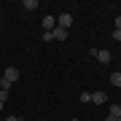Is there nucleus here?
<instances>
[{
  "label": "nucleus",
  "instance_id": "obj_4",
  "mask_svg": "<svg viewBox=\"0 0 121 121\" xmlns=\"http://www.w3.org/2000/svg\"><path fill=\"white\" fill-rule=\"evenodd\" d=\"M105 99H108L105 91H91V102H94V105H105Z\"/></svg>",
  "mask_w": 121,
  "mask_h": 121
},
{
  "label": "nucleus",
  "instance_id": "obj_19",
  "mask_svg": "<svg viewBox=\"0 0 121 121\" xmlns=\"http://www.w3.org/2000/svg\"><path fill=\"white\" fill-rule=\"evenodd\" d=\"M118 121H121V118H118Z\"/></svg>",
  "mask_w": 121,
  "mask_h": 121
},
{
  "label": "nucleus",
  "instance_id": "obj_18",
  "mask_svg": "<svg viewBox=\"0 0 121 121\" xmlns=\"http://www.w3.org/2000/svg\"><path fill=\"white\" fill-rule=\"evenodd\" d=\"M19 121H22V118H19Z\"/></svg>",
  "mask_w": 121,
  "mask_h": 121
},
{
  "label": "nucleus",
  "instance_id": "obj_9",
  "mask_svg": "<svg viewBox=\"0 0 121 121\" xmlns=\"http://www.w3.org/2000/svg\"><path fill=\"white\" fill-rule=\"evenodd\" d=\"M110 83H113L116 89H121V73H113V75H110Z\"/></svg>",
  "mask_w": 121,
  "mask_h": 121
},
{
  "label": "nucleus",
  "instance_id": "obj_17",
  "mask_svg": "<svg viewBox=\"0 0 121 121\" xmlns=\"http://www.w3.org/2000/svg\"><path fill=\"white\" fill-rule=\"evenodd\" d=\"M118 94H121V89H118Z\"/></svg>",
  "mask_w": 121,
  "mask_h": 121
},
{
  "label": "nucleus",
  "instance_id": "obj_16",
  "mask_svg": "<svg viewBox=\"0 0 121 121\" xmlns=\"http://www.w3.org/2000/svg\"><path fill=\"white\" fill-rule=\"evenodd\" d=\"M3 105H5V102H0V110H3Z\"/></svg>",
  "mask_w": 121,
  "mask_h": 121
},
{
  "label": "nucleus",
  "instance_id": "obj_10",
  "mask_svg": "<svg viewBox=\"0 0 121 121\" xmlns=\"http://www.w3.org/2000/svg\"><path fill=\"white\" fill-rule=\"evenodd\" d=\"M11 86H13V83H11V81H5V78H0V91H8Z\"/></svg>",
  "mask_w": 121,
  "mask_h": 121
},
{
  "label": "nucleus",
  "instance_id": "obj_1",
  "mask_svg": "<svg viewBox=\"0 0 121 121\" xmlns=\"http://www.w3.org/2000/svg\"><path fill=\"white\" fill-rule=\"evenodd\" d=\"M89 54L94 56V59H99V62H102V65H108V62L113 59V54H110V51H105V48H91Z\"/></svg>",
  "mask_w": 121,
  "mask_h": 121
},
{
  "label": "nucleus",
  "instance_id": "obj_14",
  "mask_svg": "<svg viewBox=\"0 0 121 121\" xmlns=\"http://www.w3.org/2000/svg\"><path fill=\"white\" fill-rule=\"evenodd\" d=\"M5 121H19V116H8V118H5Z\"/></svg>",
  "mask_w": 121,
  "mask_h": 121
},
{
  "label": "nucleus",
  "instance_id": "obj_5",
  "mask_svg": "<svg viewBox=\"0 0 121 121\" xmlns=\"http://www.w3.org/2000/svg\"><path fill=\"white\" fill-rule=\"evenodd\" d=\"M51 38H54V40H65V38H67V30H62V27H54V30H51Z\"/></svg>",
  "mask_w": 121,
  "mask_h": 121
},
{
  "label": "nucleus",
  "instance_id": "obj_12",
  "mask_svg": "<svg viewBox=\"0 0 121 121\" xmlns=\"http://www.w3.org/2000/svg\"><path fill=\"white\" fill-rule=\"evenodd\" d=\"M113 38H116L118 43H121V30H113Z\"/></svg>",
  "mask_w": 121,
  "mask_h": 121
},
{
  "label": "nucleus",
  "instance_id": "obj_6",
  "mask_svg": "<svg viewBox=\"0 0 121 121\" xmlns=\"http://www.w3.org/2000/svg\"><path fill=\"white\" fill-rule=\"evenodd\" d=\"M54 27H56V19H54V16H46V19H43V32H51Z\"/></svg>",
  "mask_w": 121,
  "mask_h": 121
},
{
  "label": "nucleus",
  "instance_id": "obj_8",
  "mask_svg": "<svg viewBox=\"0 0 121 121\" xmlns=\"http://www.w3.org/2000/svg\"><path fill=\"white\" fill-rule=\"evenodd\" d=\"M22 8H24V11H35V8H38V0H24Z\"/></svg>",
  "mask_w": 121,
  "mask_h": 121
},
{
  "label": "nucleus",
  "instance_id": "obj_15",
  "mask_svg": "<svg viewBox=\"0 0 121 121\" xmlns=\"http://www.w3.org/2000/svg\"><path fill=\"white\" fill-rule=\"evenodd\" d=\"M105 121H116V118H110V116H108V118H105Z\"/></svg>",
  "mask_w": 121,
  "mask_h": 121
},
{
  "label": "nucleus",
  "instance_id": "obj_3",
  "mask_svg": "<svg viewBox=\"0 0 121 121\" xmlns=\"http://www.w3.org/2000/svg\"><path fill=\"white\" fill-rule=\"evenodd\" d=\"M3 78H5V81H11V83H16V78H19V70H16V67H5Z\"/></svg>",
  "mask_w": 121,
  "mask_h": 121
},
{
  "label": "nucleus",
  "instance_id": "obj_2",
  "mask_svg": "<svg viewBox=\"0 0 121 121\" xmlns=\"http://www.w3.org/2000/svg\"><path fill=\"white\" fill-rule=\"evenodd\" d=\"M70 24H73V13H67V11H65V13H62V16H59V19H56V27H62V30H67V27H70Z\"/></svg>",
  "mask_w": 121,
  "mask_h": 121
},
{
  "label": "nucleus",
  "instance_id": "obj_13",
  "mask_svg": "<svg viewBox=\"0 0 121 121\" xmlns=\"http://www.w3.org/2000/svg\"><path fill=\"white\" fill-rule=\"evenodd\" d=\"M116 30H121V16H116Z\"/></svg>",
  "mask_w": 121,
  "mask_h": 121
},
{
  "label": "nucleus",
  "instance_id": "obj_7",
  "mask_svg": "<svg viewBox=\"0 0 121 121\" xmlns=\"http://www.w3.org/2000/svg\"><path fill=\"white\" fill-rule=\"evenodd\" d=\"M108 113H110V118H121V105H110V108H108Z\"/></svg>",
  "mask_w": 121,
  "mask_h": 121
},
{
  "label": "nucleus",
  "instance_id": "obj_11",
  "mask_svg": "<svg viewBox=\"0 0 121 121\" xmlns=\"http://www.w3.org/2000/svg\"><path fill=\"white\" fill-rule=\"evenodd\" d=\"M81 102H83V105L91 102V94H89V91H83V94H81Z\"/></svg>",
  "mask_w": 121,
  "mask_h": 121
}]
</instances>
